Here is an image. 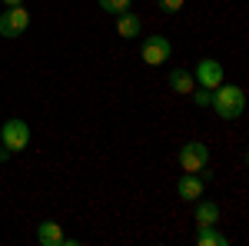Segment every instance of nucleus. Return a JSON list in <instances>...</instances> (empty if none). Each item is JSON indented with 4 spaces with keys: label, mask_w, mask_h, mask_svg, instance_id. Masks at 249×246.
<instances>
[{
    "label": "nucleus",
    "mask_w": 249,
    "mask_h": 246,
    "mask_svg": "<svg viewBox=\"0 0 249 246\" xmlns=\"http://www.w3.org/2000/svg\"><path fill=\"white\" fill-rule=\"evenodd\" d=\"M206 163H210V147L206 143L190 140V143L179 147V167H183V173H203V180H206L210 176L206 173Z\"/></svg>",
    "instance_id": "obj_2"
},
{
    "label": "nucleus",
    "mask_w": 249,
    "mask_h": 246,
    "mask_svg": "<svg viewBox=\"0 0 249 246\" xmlns=\"http://www.w3.org/2000/svg\"><path fill=\"white\" fill-rule=\"evenodd\" d=\"M130 3H133V0H100V7H103L107 14H113V17L126 14V10H130Z\"/></svg>",
    "instance_id": "obj_13"
},
{
    "label": "nucleus",
    "mask_w": 249,
    "mask_h": 246,
    "mask_svg": "<svg viewBox=\"0 0 249 246\" xmlns=\"http://www.w3.org/2000/svg\"><path fill=\"white\" fill-rule=\"evenodd\" d=\"M176 193H179L186 203H196V200L203 196V180H199L196 173H183L179 183H176Z\"/></svg>",
    "instance_id": "obj_8"
},
{
    "label": "nucleus",
    "mask_w": 249,
    "mask_h": 246,
    "mask_svg": "<svg viewBox=\"0 0 249 246\" xmlns=\"http://www.w3.org/2000/svg\"><path fill=\"white\" fill-rule=\"evenodd\" d=\"M0 143H3V150H10V153H20V150H27L30 147V127L23 123V120H7L3 127H0Z\"/></svg>",
    "instance_id": "obj_3"
},
{
    "label": "nucleus",
    "mask_w": 249,
    "mask_h": 246,
    "mask_svg": "<svg viewBox=\"0 0 249 246\" xmlns=\"http://www.w3.org/2000/svg\"><path fill=\"white\" fill-rule=\"evenodd\" d=\"M170 87L176 94H193V90H196V80H193V74H186L183 67H176V70H170Z\"/></svg>",
    "instance_id": "obj_11"
},
{
    "label": "nucleus",
    "mask_w": 249,
    "mask_h": 246,
    "mask_svg": "<svg viewBox=\"0 0 249 246\" xmlns=\"http://www.w3.org/2000/svg\"><path fill=\"white\" fill-rule=\"evenodd\" d=\"M183 3H186V0H156V7H160L163 14H179Z\"/></svg>",
    "instance_id": "obj_15"
},
{
    "label": "nucleus",
    "mask_w": 249,
    "mask_h": 246,
    "mask_svg": "<svg viewBox=\"0 0 249 246\" xmlns=\"http://www.w3.org/2000/svg\"><path fill=\"white\" fill-rule=\"evenodd\" d=\"M140 30H143V20L136 17V14H130V10H126V14H120V17H116V34H120L123 40L140 37Z\"/></svg>",
    "instance_id": "obj_10"
},
{
    "label": "nucleus",
    "mask_w": 249,
    "mask_h": 246,
    "mask_svg": "<svg viewBox=\"0 0 249 246\" xmlns=\"http://www.w3.org/2000/svg\"><path fill=\"white\" fill-rule=\"evenodd\" d=\"M37 240L43 246H67V243H70V240L63 236V229H60L57 220H43V223L37 227Z\"/></svg>",
    "instance_id": "obj_7"
},
{
    "label": "nucleus",
    "mask_w": 249,
    "mask_h": 246,
    "mask_svg": "<svg viewBox=\"0 0 249 246\" xmlns=\"http://www.w3.org/2000/svg\"><path fill=\"white\" fill-rule=\"evenodd\" d=\"M140 57H143V63H150V67L170 63V57H173V43H170V37H160V34L146 37V40H143V47H140Z\"/></svg>",
    "instance_id": "obj_4"
},
{
    "label": "nucleus",
    "mask_w": 249,
    "mask_h": 246,
    "mask_svg": "<svg viewBox=\"0 0 249 246\" xmlns=\"http://www.w3.org/2000/svg\"><path fill=\"white\" fill-rule=\"evenodd\" d=\"M30 27V10L20 7H7L0 14V37H23V30Z\"/></svg>",
    "instance_id": "obj_5"
},
{
    "label": "nucleus",
    "mask_w": 249,
    "mask_h": 246,
    "mask_svg": "<svg viewBox=\"0 0 249 246\" xmlns=\"http://www.w3.org/2000/svg\"><path fill=\"white\" fill-rule=\"evenodd\" d=\"M223 76L226 74H223V63H219V60L203 57L196 63V76H193V80H196L199 87H206V90H216V87L223 83Z\"/></svg>",
    "instance_id": "obj_6"
},
{
    "label": "nucleus",
    "mask_w": 249,
    "mask_h": 246,
    "mask_svg": "<svg viewBox=\"0 0 249 246\" xmlns=\"http://www.w3.org/2000/svg\"><path fill=\"white\" fill-rule=\"evenodd\" d=\"M23 0H3V7H20Z\"/></svg>",
    "instance_id": "obj_16"
},
{
    "label": "nucleus",
    "mask_w": 249,
    "mask_h": 246,
    "mask_svg": "<svg viewBox=\"0 0 249 246\" xmlns=\"http://www.w3.org/2000/svg\"><path fill=\"white\" fill-rule=\"evenodd\" d=\"M219 223V207L213 200H196V227H216Z\"/></svg>",
    "instance_id": "obj_9"
},
{
    "label": "nucleus",
    "mask_w": 249,
    "mask_h": 246,
    "mask_svg": "<svg viewBox=\"0 0 249 246\" xmlns=\"http://www.w3.org/2000/svg\"><path fill=\"white\" fill-rule=\"evenodd\" d=\"M196 243H199V246H226V243H230V236H226V233H219L216 227H199Z\"/></svg>",
    "instance_id": "obj_12"
},
{
    "label": "nucleus",
    "mask_w": 249,
    "mask_h": 246,
    "mask_svg": "<svg viewBox=\"0 0 249 246\" xmlns=\"http://www.w3.org/2000/svg\"><path fill=\"white\" fill-rule=\"evenodd\" d=\"M193 103H196V107H210L213 103V90H206V87H199V90H193Z\"/></svg>",
    "instance_id": "obj_14"
},
{
    "label": "nucleus",
    "mask_w": 249,
    "mask_h": 246,
    "mask_svg": "<svg viewBox=\"0 0 249 246\" xmlns=\"http://www.w3.org/2000/svg\"><path fill=\"white\" fill-rule=\"evenodd\" d=\"M213 110L219 120H236V116H243L246 110V94H243V87H226V83H219L216 90H213Z\"/></svg>",
    "instance_id": "obj_1"
}]
</instances>
